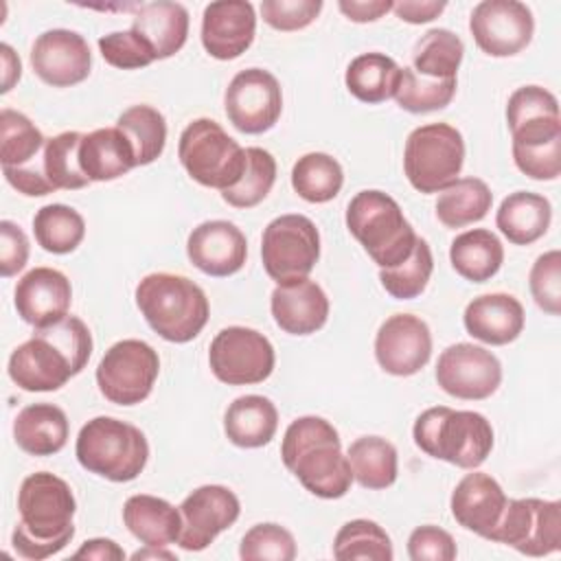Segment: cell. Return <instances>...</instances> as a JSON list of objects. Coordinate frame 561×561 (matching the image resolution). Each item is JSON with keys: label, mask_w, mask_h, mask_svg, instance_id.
<instances>
[{"label": "cell", "mask_w": 561, "mask_h": 561, "mask_svg": "<svg viewBox=\"0 0 561 561\" xmlns=\"http://www.w3.org/2000/svg\"><path fill=\"white\" fill-rule=\"evenodd\" d=\"M26 261H28V237L18 224L2 219L0 221V274L4 278L13 276L20 270H24Z\"/></svg>", "instance_id": "obj_53"}, {"label": "cell", "mask_w": 561, "mask_h": 561, "mask_svg": "<svg viewBox=\"0 0 561 561\" xmlns=\"http://www.w3.org/2000/svg\"><path fill=\"white\" fill-rule=\"evenodd\" d=\"M462 324L471 337L504 346L524 331V307L511 294H482L465 307Z\"/></svg>", "instance_id": "obj_26"}, {"label": "cell", "mask_w": 561, "mask_h": 561, "mask_svg": "<svg viewBox=\"0 0 561 561\" xmlns=\"http://www.w3.org/2000/svg\"><path fill=\"white\" fill-rule=\"evenodd\" d=\"M465 162L462 134L447 123H427L410 131L403 171L419 193H440L458 180Z\"/></svg>", "instance_id": "obj_9"}, {"label": "cell", "mask_w": 561, "mask_h": 561, "mask_svg": "<svg viewBox=\"0 0 561 561\" xmlns=\"http://www.w3.org/2000/svg\"><path fill=\"white\" fill-rule=\"evenodd\" d=\"M72 559H94V561H123L125 550L105 537H94L81 543V548L72 554Z\"/></svg>", "instance_id": "obj_57"}, {"label": "cell", "mask_w": 561, "mask_h": 561, "mask_svg": "<svg viewBox=\"0 0 561 561\" xmlns=\"http://www.w3.org/2000/svg\"><path fill=\"white\" fill-rule=\"evenodd\" d=\"M408 554L412 561H454L458 550L454 537L438 526H419L408 537Z\"/></svg>", "instance_id": "obj_52"}, {"label": "cell", "mask_w": 561, "mask_h": 561, "mask_svg": "<svg viewBox=\"0 0 561 561\" xmlns=\"http://www.w3.org/2000/svg\"><path fill=\"white\" fill-rule=\"evenodd\" d=\"M239 557L243 561H291L296 559V539L278 524H256L243 535Z\"/></svg>", "instance_id": "obj_47"}, {"label": "cell", "mask_w": 561, "mask_h": 561, "mask_svg": "<svg viewBox=\"0 0 561 561\" xmlns=\"http://www.w3.org/2000/svg\"><path fill=\"white\" fill-rule=\"evenodd\" d=\"M13 302L18 316L26 324L44 329L68 316L72 287L64 272L55 267H35L18 280Z\"/></svg>", "instance_id": "obj_20"}, {"label": "cell", "mask_w": 561, "mask_h": 561, "mask_svg": "<svg viewBox=\"0 0 561 561\" xmlns=\"http://www.w3.org/2000/svg\"><path fill=\"white\" fill-rule=\"evenodd\" d=\"M346 228L381 267L405 261L416 243V232L401 206L383 191H359L346 206Z\"/></svg>", "instance_id": "obj_6"}, {"label": "cell", "mask_w": 561, "mask_h": 561, "mask_svg": "<svg viewBox=\"0 0 561 561\" xmlns=\"http://www.w3.org/2000/svg\"><path fill=\"white\" fill-rule=\"evenodd\" d=\"M79 164L90 182H110L136 167L134 147L118 127H103L83 134Z\"/></svg>", "instance_id": "obj_29"}, {"label": "cell", "mask_w": 561, "mask_h": 561, "mask_svg": "<svg viewBox=\"0 0 561 561\" xmlns=\"http://www.w3.org/2000/svg\"><path fill=\"white\" fill-rule=\"evenodd\" d=\"M489 541L506 543L528 557H546L561 548V504L557 500H508Z\"/></svg>", "instance_id": "obj_12"}, {"label": "cell", "mask_w": 561, "mask_h": 561, "mask_svg": "<svg viewBox=\"0 0 561 561\" xmlns=\"http://www.w3.org/2000/svg\"><path fill=\"white\" fill-rule=\"evenodd\" d=\"M261 259L272 280L291 283L307 278L320 259V232L298 213L272 219L261 237Z\"/></svg>", "instance_id": "obj_10"}, {"label": "cell", "mask_w": 561, "mask_h": 561, "mask_svg": "<svg viewBox=\"0 0 561 561\" xmlns=\"http://www.w3.org/2000/svg\"><path fill=\"white\" fill-rule=\"evenodd\" d=\"M178 156L197 184L219 191L234 186L245 169V149L213 118H195L182 129Z\"/></svg>", "instance_id": "obj_8"}, {"label": "cell", "mask_w": 561, "mask_h": 561, "mask_svg": "<svg viewBox=\"0 0 561 561\" xmlns=\"http://www.w3.org/2000/svg\"><path fill=\"white\" fill-rule=\"evenodd\" d=\"M272 342L248 327L221 329L208 348L213 375L228 386H252L265 381L274 370Z\"/></svg>", "instance_id": "obj_13"}, {"label": "cell", "mask_w": 561, "mask_h": 561, "mask_svg": "<svg viewBox=\"0 0 561 561\" xmlns=\"http://www.w3.org/2000/svg\"><path fill=\"white\" fill-rule=\"evenodd\" d=\"M278 427L276 405L261 394L237 397L224 414V432L228 440L243 449L267 445Z\"/></svg>", "instance_id": "obj_31"}, {"label": "cell", "mask_w": 561, "mask_h": 561, "mask_svg": "<svg viewBox=\"0 0 561 561\" xmlns=\"http://www.w3.org/2000/svg\"><path fill=\"white\" fill-rule=\"evenodd\" d=\"M469 31L482 53L491 57H513L530 44L535 20L524 2L482 0L471 11Z\"/></svg>", "instance_id": "obj_15"}, {"label": "cell", "mask_w": 561, "mask_h": 561, "mask_svg": "<svg viewBox=\"0 0 561 561\" xmlns=\"http://www.w3.org/2000/svg\"><path fill=\"white\" fill-rule=\"evenodd\" d=\"M346 458L353 471V480H357L364 489H388L397 480V449L381 436H362L353 440L348 445Z\"/></svg>", "instance_id": "obj_35"}, {"label": "cell", "mask_w": 561, "mask_h": 561, "mask_svg": "<svg viewBox=\"0 0 561 561\" xmlns=\"http://www.w3.org/2000/svg\"><path fill=\"white\" fill-rule=\"evenodd\" d=\"M136 305L147 324L167 342L184 344L202 333L210 305L204 289L186 276L156 272L136 287Z\"/></svg>", "instance_id": "obj_4"}, {"label": "cell", "mask_w": 561, "mask_h": 561, "mask_svg": "<svg viewBox=\"0 0 561 561\" xmlns=\"http://www.w3.org/2000/svg\"><path fill=\"white\" fill-rule=\"evenodd\" d=\"M333 557L340 561H390L394 550L388 533L377 522L351 519L337 530L333 539Z\"/></svg>", "instance_id": "obj_42"}, {"label": "cell", "mask_w": 561, "mask_h": 561, "mask_svg": "<svg viewBox=\"0 0 561 561\" xmlns=\"http://www.w3.org/2000/svg\"><path fill=\"white\" fill-rule=\"evenodd\" d=\"M116 127L131 142L136 167L151 164L162 156L167 142V121L156 107L145 103L131 105L118 116Z\"/></svg>", "instance_id": "obj_39"}, {"label": "cell", "mask_w": 561, "mask_h": 561, "mask_svg": "<svg viewBox=\"0 0 561 561\" xmlns=\"http://www.w3.org/2000/svg\"><path fill=\"white\" fill-rule=\"evenodd\" d=\"M412 436L421 451L460 469L480 467L493 449V427L486 416L447 405L421 412L414 421Z\"/></svg>", "instance_id": "obj_5"}, {"label": "cell", "mask_w": 561, "mask_h": 561, "mask_svg": "<svg viewBox=\"0 0 561 561\" xmlns=\"http://www.w3.org/2000/svg\"><path fill=\"white\" fill-rule=\"evenodd\" d=\"M493 193L480 178H458L440 191L436 199V217L447 228H462L486 217Z\"/></svg>", "instance_id": "obj_36"}, {"label": "cell", "mask_w": 561, "mask_h": 561, "mask_svg": "<svg viewBox=\"0 0 561 561\" xmlns=\"http://www.w3.org/2000/svg\"><path fill=\"white\" fill-rule=\"evenodd\" d=\"M432 355L430 327L412 313L390 316L375 335L377 364L394 375L410 377L419 373Z\"/></svg>", "instance_id": "obj_18"}, {"label": "cell", "mask_w": 561, "mask_h": 561, "mask_svg": "<svg viewBox=\"0 0 561 561\" xmlns=\"http://www.w3.org/2000/svg\"><path fill=\"white\" fill-rule=\"evenodd\" d=\"M81 138L83 134L79 131H61L53 138H46V145L42 149V171L55 191H77L90 184L88 175L79 164Z\"/></svg>", "instance_id": "obj_41"}, {"label": "cell", "mask_w": 561, "mask_h": 561, "mask_svg": "<svg viewBox=\"0 0 561 561\" xmlns=\"http://www.w3.org/2000/svg\"><path fill=\"white\" fill-rule=\"evenodd\" d=\"M0 59H2V88H0V92L7 94L20 81L22 64H20V57L15 55V50L9 44H0Z\"/></svg>", "instance_id": "obj_58"}, {"label": "cell", "mask_w": 561, "mask_h": 561, "mask_svg": "<svg viewBox=\"0 0 561 561\" xmlns=\"http://www.w3.org/2000/svg\"><path fill=\"white\" fill-rule=\"evenodd\" d=\"M46 145L35 123L22 112L4 107L0 112V160L2 167H24L33 162Z\"/></svg>", "instance_id": "obj_44"}, {"label": "cell", "mask_w": 561, "mask_h": 561, "mask_svg": "<svg viewBox=\"0 0 561 561\" xmlns=\"http://www.w3.org/2000/svg\"><path fill=\"white\" fill-rule=\"evenodd\" d=\"M99 50L110 66L123 68V70L145 68L151 61H156L151 50L145 46V42L131 28L99 37Z\"/></svg>", "instance_id": "obj_50"}, {"label": "cell", "mask_w": 561, "mask_h": 561, "mask_svg": "<svg viewBox=\"0 0 561 561\" xmlns=\"http://www.w3.org/2000/svg\"><path fill=\"white\" fill-rule=\"evenodd\" d=\"M445 2H436V0H401L392 4V11L397 13L399 20L410 22V24H425L432 22L434 18H438L445 11Z\"/></svg>", "instance_id": "obj_55"}, {"label": "cell", "mask_w": 561, "mask_h": 561, "mask_svg": "<svg viewBox=\"0 0 561 561\" xmlns=\"http://www.w3.org/2000/svg\"><path fill=\"white\" fill-rule=\"evenodd\" d=\"M256 33L254 7L245 0L210 2L202 15V44L215 59L228 61L243 55Z\"/></svg>", "instance_id": "obj_21"}, {"label": "cell", "mask_w": 561, "mask_h": 561, "mask_svg": "<svg viewBox=\"0 0 561 561\" xmlns=\"http://www.w3.org/2000/svg\"><path fill=\"white\" fill-rule=\"evenodd\" d=\"M449 261L462 278L471 283H486L500 272L504 248L491 230L473 228L451 241Z\"/></svg>", "instance_id": "obj_33"}, {"label": "cell", "mask_w": 561, "mask_h": 561, "mask_svg": "<svg viewBox=\"0 0 561 561\" xmlns=\"http://www.w3.org/2000/svg\"><path fill=\"white\" fill-rule=\"evenodd\" d=\"M131 559H175V554L169 552V550H164L162 546H147L145 550L134 552Z\"/></svg>", "instance_id": "obj_59"}, {"label": "cell", "mask_w": 561, "mask_h": 561, "mask_svg": "<svg viewBox=\"0 0 561 561\" xmlns=\"http://www.w3.org/2000/svg\"><path fill=\"white\" fill-rule=\"evenodd\" d=\"M20 522L13 528V550L28 561H42L64 550L75 537L77 502L66 480L37 471L22 480L18 491Z\"/></svg>", "instance_id": "obj_2"}, {"label": "cell", "mask_w": 561, "mask_h": 561, "mask_svg": "<svg viewBox=\"0 0 561 561\" xmlns=\"http://www.w3.org/2000/svg\"><path fill=\"white\" fill-rule=\"evenodd\" d=\"M70 434L66 412L55 403H31L13 421L15 445L31 456H53L64 449Z\"/></svg>", "instance_id": "obj_28"}, {"label": "cell", "mask_w": 561, "mask_h": 561, "mask_svg": "<svg viewBox=\"0 0 561 561\" xmlns=\"http://www.w3.org/2000/svg\"><path fill=\"white\" fill-rule=\"evenodd\" d=\"M33 72L53 88H70L88 79L92 68L90 46L83 35L68 28L44 31L31 48Z\"/></svg>", "instance_id": "obj_19"}, {"label": "cell", "mask_w": 561, "mask_h": 561, "mask_svg": "<svg viewBox=\"0 0 561 561\" xmlns=\"http://www.w3.org/2000/svg\"><path fill=\"white\" fill-rule=\"evenodd\" d=\"M75 454L85 471L112 482H129L145 469L149 443L145 434L127 421L94 416L79 430Z\"/></svg>", "instance_id": "obj_7"}, {"label": "cell", "mask_w": 561, "mask_h": 561, "mask_svg": "<svg viewBox=\"0 0 561 561\" xmlns=\"http://www.w3.org/2000/svg\"><path fill=\"white\" fill-rule=\"evenodd\" d=\"M454 94L456 79H430L416 75L412 68H401V79L392 99L405 112L427 114L447 107Z\"/></svg>", "instance_id": "obj_46"}, {"label": "cell", "mask_w": 561, "mask_h": 561, "mask_svg": "<svg viewBox=\"0 0 561 561\" xmlns=\"http://www.w3.org/2000/svg\"><path fill=\"white\" fill-rule=\"evenodd\" d=\"M283 465L300 484L322 497H344L353 482L348 458L342 454L337 430L322 416H300L289 423L280 445Z\"/></svg>", "instance_id": "obj_3"}, {"label": "cell", "mask_w": 561, "mask_h": 561, "mask_svg": "<svg viewBox=\"0 0 561 561\" xmlns=\"http://www.w3.org/2000/svg\"><path fill=\"white\" fill-rule=\"evenodd\" d=\"M92 355V333L77 316L35 329L9 357L11 381L26 392H50L79 375Z\"/></svg>", "instance_id": "obj_1"}, {"label": "cell", "mask_w": 561, "mask_h": 561, "mask_svg": "<svg viewBox=\"0 0 561 561\" xmlns=\"http://www.w3.org/2000/svg\"><path fill=\"white\" fill-rule=\"evenodd\" d=\"M322 11V0H263L261 15L276 31H300Z\"/></svg>", "instance_id": "obj_51"}, {"label": "cell", "mask_w": 561, "mask_h": 561, "mask_svg": "<svg viewBox=\"0 0 561 561\" xmlns=\"http://www.w3.org/2000/svg\"><path fill=\"white\" fill-rule=\"evenodd\" d=\"M344 184V171L340 162L322 151L305 153L291 169L294 191L311 204L331 202Z\"/></svg>", "instance_id": "obj_38"}, {"label": "cell", "mask_w": 561, "mask_h": 561, "mask_svg": "<svg viewBox=\"0 0 561 561\" xmlns=\"http://www.w3.org/2000/svg\"><path fill=\"white\" fill-rule=\"evenodd\" d=\"M228 121L243 134H263L283 112L278 79L263 68H245L232 77L224 94Z\"/></svg>", "instance_id": "obj_14"}, {"label": "cell", "mask_w": 561, "mask_h": 561, "mask_svg": "<svg viewBox=\"0 0 561 561\" xmlns=\"http://www.w3.org/2000/svg\"><path fill=\"white\" fill-rule=\"evenodd\" d=\"M276 182V160L270 151L261 147L245 149V169L239 182L226 191L221 197L234 208H252L261 204Z\"/></svg>", "instance_id": "obj_43"}, {"label": "cell", "mask_w": 561, "mask_h": 561, "mask_svg": "<svg viewBox=\"0 0 561 561\" xmlns=\"http://www.w3.org/2000/svg\"><path fill=\"white\" fill-rule=\"evenodd\" d=\"M186 254L199 272L221 278L243 267L248 241L232 221L210 219L193 228L186 239Z\"/></svg>", "instance_id": "obj_22"}, {"label": "cell", "mask_w": 561, "mask_h": 561, "mask_svg": "<svg viewBox=\"0 0 561 561\" xmlns=\"http://www.w3.org/2000/svg\"><path fill=\"white\" fill-rule=\"evenodd\" d=\"M506 123L513 136V145L561 138L559 101L550 90L541 85H522L508 96Z\"/></svg>", "instance_id": "obj_23"}, {"label": "cell", "mask_w": 561, "mask_h": 561, "mask_svg": "<svg viewBox=\"0 0 561 561\" xmlns=\"http://www.w3.org/2000/svg\"><path fill=\"white\" fill-rule=\"evenodd\" d=\"M392 4L390 0H340L337 7L340 11L353 20V22H375L379 20L383 13L392 11Z\"/></svg>", "instance_id": "obj_56"}, {"label": "cell", "mask_w": 561, "mask_h": 561, "mask_svg": "<svg viewBox=\"0 0 561 561\" xmlns=\"http://www.w3.org/2000/svg\"><path fill=\"white\" fill-rule=\"evenodd\" d=\"M436 381L456 399L480 401L500 388L502 364L491 351L458 342L440 353L436 362Z\"/></svg>", "instance_id": "obj_16"}, {"label": "cell", "mask_w": 561, "mask_h": 561, "mask_svg": "<svg viewBox=\"0 0 561 561\" xmlns=\"http://www.w3.org/2000/svg\"><path fill=\"white\" fill-rule=\"evenodd\" d=\"M506 502L508 497L495 478L482 471H473L456 484L449 506L454 519L462 528L489 539L506 508Z\"/></svg>", "instance_id": "obj_24"}, {"label": "cell", "mask_w": 561, "mask_h": 561, "mask_svg": "<svg viewBox=\"0 0 561 561\" xmlns=\"http://www.w3.org/2000/svg\"><path fill=\"white\" fill-rule=\"evenodd\" d=\"M35 241L53 254H68L85 237L83 217L66 204H46L33 217Z\"/></svg>", "instance_id": "obj_40"}, {"label": "cell", "mask_w": 561, "mask_h": 561, "mask_svg": "<svg viewBox=\"0 0 561 561\" xmlns=\"http://www.w3.org/2000/svg\"><path fill=\"white\" fill-rule=\"evenodd\" d=\"M131 31L145 42L156 59L175 55L188 37V11L180 2L156 0L138 7Z\"/></svg>", "instance_id": "obj_27"}, {"label": "cell", "mask_w": 561, "mask_h": 561, "mask_svg": "<svg viewBox=\"0 0 561 561\" xmlns=\"http://www.w3.org/2000/svg\"><path fill=\"white\" fill-rule=\"evenodd\" d=\"M123 522L127 530L145 546H171L178 543L182 530V515L171 502L138 493L127 497L123 506Z\"/></svg>", "instance_id": "obj_30"}, {"label": "cell", "mask_w": 561, "mask_h": 561, "mask_svg": "<svg viewBox=\"0 0 561 561\" xmlns=\"http://www.w3.org/2000/svg\"><path fill=\"white\" fill-rule=\"evenodd\" d=\"M274 322L289 335H311L327 324L329 298L324 289L309 278L280 283L270 298Z\"/></svg>", "instance_id": "obj_25"}, {"label": "cell", "mask_w": 561, "mask_h": 561, "mask_svg": "<svg viewBox=\"0 0 561 561\" xmlns=\"http://www.w3.org/2000/svg\"><path fill=\"white\" fill-rule=\"evenodd\" d=\"M160 373L156 348L142 340H121L112 344L96 366V386L101 394L116 405H136L145 401Z\"/></svg>", "instance_id": "obj_11"}, {"label": "cell", "mask_w": 561, "mask_h": 561, "mask_svg": "<svg viewBox=\"0 0 561 561\" xmlns=\"http://www.w3.org/2000/svg\"><path fill=\"white\" fill-rule=\"evenodd\" d=\"M552 219L550 202L530 191H515L502 199L495 226L513 245H530L548 232Z\"/></svg>", "instance_id": "obj_32"}, {"label": "cell", "mask_w": 561, "mask_h": 561, "mask_svg": "<svg viewBox=\"0 0 561 561\" xmlns=\"http://www.w3.org/2000/svg\"><path fill=\"white\" fill-rule=\"evenodd\" d=\"M434 270L432 250L425 239L416 237L412 254L394 267H381L379 280L383 289L397 300H412L423 294Z\"/></svg>", "instance_id": "obj_45"}, {"label": "cell", "mask_w": 561, "mask_h": 561, "mask_svg": "<svg viewBox=\"0 0 561 561\" xmlns=\"http://www.w3.org/2000/svg\"><path fill=\"white\" fill-rule=\"evenodd\" d=\"M528 285L539 309H543L550 316L561 313V252L559 250H550L537 256V261L530 267Z\"/></svg>", "instance_id": "obj_48"}, {"label": "cell", "mask_w": 561, "mask_h": 561, "mask_svg": "<svg viewBox=\"0 0 561 561\" xmlns=\"http://www.w3.org/2000/svg\"><path fill=\"white\" fill-rule=\"evenodd\" d=\"M2 173H4V180L15 188L20 191L22 195H28V197H42V195H48V193H55V188L48 184V180L44 178V171H42V153L24 164V167H2Z\"/></svg>", "instance_id": "obj_54"}, {"label": "cell", "mask_w": 561, "mask_h": 561, "mask_svg": "<svg viewBox=\"0 0 561 561\" xmlns=\"http://www.w3.org/2000/svg\"><path fill=\"white\" fill-rule=\"evenodd\" d=\"M178 508L182 515L178 543L188 552L208 548L219 533L239 519L241 513L239 497L221 484H204L191 491Z\"/></svg>", "instance_id": "obj_17"}, {"label": "cell", "mask_w": 561, "mask_h": 561, "mask_svg": "<svg viewBox=\"0 0 561 561\" xmlns=\"http://www.w3.org/2000/svg\"><path fill=\"white\" fill-rule=\"evenodd\" d=\"M401 79V66L383 53L357 55L344 75L348 92L362 103H383L394 96Z\"/></svg>", "instance_id": "obj_34"}, {"label": "cell", "mask_w": 561, "mask_h": 561, "mask_svg": "<svg viewBox=\"0 0 561 561\" xmlns=\"http://www.w3.org/2000/svg\"><path fill=\"white\" fill-rule=\"evenodd\" d=\"M517 169L533 180H557L561 173V138L530 145H513Z\"/></svg>", "instance_id": "obj_49"}, {"label": "cell", "mask_w": 561, "mask_h": 561, "mask_svg": "<svg viewBox=\"0 0 561 561\" xmlns=\"http://www.w3.org/2000/svg\"><path fill=\"white\" fill-rule=\"evenodd\" d=\"M465 55L462 39L449 28H430L412 50V70L430 79H456Z\"/></svg>", "instance_id": "obj_37"}]
</instances>
